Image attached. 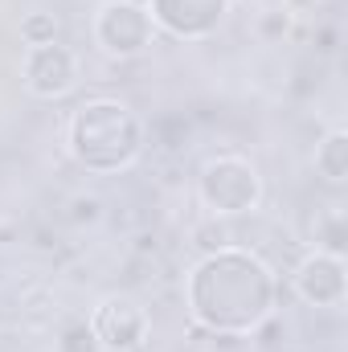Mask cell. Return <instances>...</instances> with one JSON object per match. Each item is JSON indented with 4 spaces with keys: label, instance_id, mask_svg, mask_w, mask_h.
Listing matches in <instances>:
<instances>
[{
    "label": "cell",
    "instance_id": "6da1fadb",
    "mask_svg": "<svg viewBox=\"0 0 348 352\" xmlns=\"http://www.w3.org/2000/svg\"><path fill=\"white\" fill-rule=\"evenodd\" d=\"M274 299V278L270 270L234 246L205 254L188 274V307L193 320L209 332L226 336H246L259 320L270 316Z\"/></svg>",
    "mask_w": 348,
    "mask_h": 352
},
{
    "label": "cell",
    "instance_id": "7a4b0ae2",
    "mask_svg": "<svg viewBox=\"0 0 348 352\" xmlns=\"http://www.w3.org/2000/svg\"><path fill=\"white\" fill-rule=\"evenodd\" d=\"M66 148L90 173H119L144 152V123L119 98H87L66 123Z\"/></svg>",
    "mask_w": 348,
    "mask_h": 352
},
{
    "label": "cell",
    "instance_id": "3957f363",
    "mask_svg": "<svg viewBox=\"0 0 348 352\" xmlns=\"http://www.w3.org/2000/svg\"><path fill=\"white\" fill-rule=\"evenodd\" d=\"M197 197L209 209V217H238L250 213L262 201V173L254 160L238 152H221L201 164L197 176Z\"/></svg>",
    "mask_w": 348,
    "mask_h": 352
},
{
    "label": "cell",
    "instance_id": "277c9868",
    "mask_svg": "<svg viewBox=\"0 0 348 352\" xmlns=\"http://www.w3.org/2000/svg\"><path fill=\"white\" fill-rule=\"evenodd\" d=\"M152 37H156V21L144 4H135V0H102L98 4L94 41L107 58H119V62L140 58V54H148Z\"/></svg>",
    "mask_w": 348,
    "mask_h": 352
},
{
    "label": "cell",
    "instance_id": "5b68a950",
    "mask_svg": "<svg viewBox=\"0 0 348 352\" xmlns=\"http://www.w3.org/2000/svg\"><path fill=\"white\" fill-rule=\"evenodd\" d=\"M90 336L102 352H140L152 332V311L135 295H102L98 307L90 311Z\"/></svg>",
    "mask_w": 348,
    "mask_h": 352
},
{
    "label": "cell",
    "instance_id": "8992f818",
    "mask_svg": "<svg viewBox=\"0 0 348 352\" xmlns=\"http://www.w3.org/2000/svg\"><path fill=\"white\" fill-rule=\"evenodd\" d=\"M78 87V54L62 41H50V45H29L25 54V90L54 102V98H66L70 90Z\"/></svg>",
    "mask_w": 348,
    "mask_h": 352
},
{
    "label": "cell",
    "instance_id": "52a82bcc",
    "mask_svg": "<svg viewBox=\"0 0 348 352\" xmlns=\"http://www.w3.org/2000/svg\"><path fill=\"white\" fill-rule=\"evenodd\" d=\"M291 287L312 307H340L345 303V258L324 254V250L307 254L303 263L295 266Z\"/></svg>",
    "mask_w": 348,
    "mask_h": 352
},
{
    "label": "cell",
    "instance_id": "ba28073f",
    "mask_svg": "<svg viewBox=\"0 0 348 352\" xmlns=\"http://www.w3.org/2000/svg\"><path fill=\"white\" fill-rule=\"evenodd\" d=\"M226 4L230 0H152V21L164 25L173 37L184 41H197L205 33H213L226 16Z\"/></svg>",
    "mask_w": 348,
    "mask_h": 352
},
{
    "label": "cell",
    "instance_id": "9c48e42d",
    "mask_svg": "<svg viewBox=\"0 0 348 352\" xmlns=\"http://www.w3.org/2000/svg\"><path fill=\"white\" fill-rule=\"evenodd\" d=\"M316 173L324 176L328 184H345L348 180V131L345 127H332L320 148H316Z\"/></svg>",
    "mask_w": 348,
    "mask_h": 352
},
{
    "label": "cell",
    "instance_id": "30bf717a",
    "mask_svg": "<svg viewBox=\"0 0 348 352\" xmlns=\"http://www.w3.org/2000/svg\"><path fill=\"white\" fill-rule=\"evenodd\" d=\"M58 33H62V25L45 8H33V12L21 16V41L25 45H50V41H58Z\"/></svg>",
    "mask_w": 348,
    "mask_h": 352
},
{
    "label": "cell",
    "instance_id": "8fae6325",
    "mask_svg": "<svg viewBox=\"0 0 348 352\" xmlns=\"http://www.w3.org/2000/svg\"><path fill=\"white\" fill-rule=\"evenodd\" d=\"M193 242H197L205 254H217V250H226V246L234 242V234H230L217 217H209V221H201V226L193 230Z\"/></svg>",
    "mask_w": 348,
    "mask_h": 352
},
{
    "label": "cell",
    "instance_id": "7c38bea8",
    "mask_svg": "<svg viewBox=\"0 0 348 352\" xmlns=\"http://www.w3.org/2000/svg\"><path fill=\"white\" fill-rule=\"evenodd\" d=\"M291 25H295V12H287V8H266L254 29H259L262 41H283V37L291 33Z\"/></svg>",
    "mask_w": 348,
    "mask_h": 352
},
{
    "label": "cell",
    "instance_id": "4fadbf2b",
    "mask_svg": "<svg viewBox=\"0 0 348 352\" xmlns=\"http://www.w3.org/2000/svg\"><path fill=\"white\" fill-rule=\"evenodd\" d=\"M70 217H74L78 226H94V221L102 217V201L90 197V192H78V197L70 201Z\"/></svg>",
    "mask_w": 348,
    "mask_h": 352
},
{
    "label": "cell",
    "instance_id": "5bb4252c",
    "mask_svg": "<svg viewBox=\"0 0 348 352\" xmlns=\"http://www.w3.org/2000/svg\"><path fill=\"white\" fill-rule=\"evenodd\" d=\"M94 336H90L87 324H74V328H66V336H62V352H94Z\"/></svg>",
    "mask_w": 348,
    "mask_h": 352
},
{
    "label": "cell",
    "instance_id": "9a60e30c",
    "mask_svg": "<svg viewBox=\"0 0 348 352\" xmlns=\"http://www.w3.org/2000/svg\"><path fill=\"white\" fill-rule=\"evenodd\" d=\"M316 41H320V45H316L320 54H332V50H336V29H332V25H324V29H316Z\"/></svg>",
    "mask_w": 348,
    "mask_h": 352
},
{
    "label": "cell",
    "instance_id": "2e32d148",
    "mask_svg": "<svg viewBox=\"0 0 348 352\" xmlns=\"http://www.w3.org/2000/svg\"><path fill=\"white\" fill-rule=\"evenodd\" d=\"M312 4H316V0H283V8H287V12H307Z\"/></svg>",
    "mask_w": 348,
    "mask_h": 352
}]
</instances>
